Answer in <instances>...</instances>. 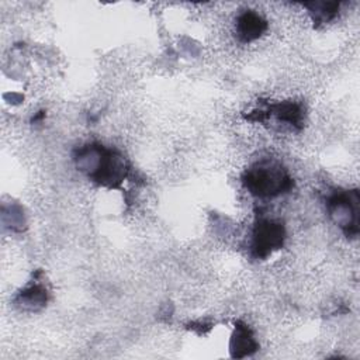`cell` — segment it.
<instances>
[{"label": "cell", "instance_id": "6da1fadb", "mask_svg": "<svg viewBox=\"0 0 360 360\" xmlns=\"http://www.w3.org/2000/svg\"><path fill=\"white\" fill-rule=\"evenodd\" d=\"M76 160L77 166L86 170L93 181L104 187H118L128 172L122 155L101 145H87L80 149Z\"/></svg>", "mask_w": 360, "mask_h": 360}, {"label": "cell", "instance_id": "7a4b0ae2", "mask_svg": "<svg viewBox=\"0 0 360 360\" xmlns=\"http://www.w3.org/2000/svg\"><path fill=\"white\" fill-rule=\"evenodd\" d=\"M242 183L256 197H277L292 187V180L281 165L270 160L250 166L242 176Z\"/></svg>", "mask_w": 360, "mask_h": 360}, {"label": "cell", "instance_id": "3957f363", "mask_svg": "<svg viewBox=\"0 0 360 360\" xmlns=\"http://www.w3.org/2000/svg\"><path fill=\"white\" fill-rule=\"evenodd\" d=\"M328 210L333 221L347 236L359 232V194L353 191H336L328 200Z\"/></svg>", "mask_w": 360, "mask_h": 360}, {"label": "cell", "instance_id": "277c9868", "mask_svg": "<svg viewBox=\"0 0 360 360\" xmlns=\"http://www.w3.org/2000/svg\"><path fill=\"white\" fill-rule=\"evenodd\" d=\"M285 231L281 222L262 218L255 224L250 250L256 259H264L283 246Z\"/></svg>", "mask_w": 360, "mask_h": 360}, {"label": "cell", "instance_id": "5b68a950", "mask_svg": "<svg viewBox=\"0 0 360 360\" xmlns=\"http://www.w3.org/2000/svg\"><path fill=\"white\" fill-rule=\"evenodd\" d=\"M266 21L253 11H246L238 18L236 34L242 42H250L257 39L266 30Z\"/></svg>", "mask_w": 360, "mask_h": 360}, {"label": "cell", "instance_id": "8992f818", "mask_svg": "<svg viewBox=\"0 0 360 360\" xmlns=\"http://www.w3.org/2000/svg\"><path fill=\"white\" fill-rule=\"evenodd\" d=\"M257 343L246 323L238 322L231 339V354L233 357H246L257 350Z\"/></svg>", "mask_w": 360, "mask_h": 360}, {"label": "cell", "instance_id": "52a82bcc", "mask_svg": "<svg viewBox=\"0 0 360 360\" xmlns=\"http://www.w3.org/2000/svg\"><path fill=\"white\" fill-rule=\"evenodd\" d=\"M17 302L27 309L41 308L46 302V290L42 285L34 284L27 287L17 297Z\"/></svg>", "mask_w": 360, "mask_h": 360}, {"label": "cell", "instance_id": "ba28073f", "mask_svg": "<svg viewBox=\"0 0 360 360\" xmlns=\"http://www.w3.org/2000/svg\"><path fill=\"white\" fill-rule=\"evenodd\" d=\"M312 6L315 7V11H312L315 14L314 20L322 21V22L333 18V15L336 14V10L339 8V4L336 3H315Z\"/></svg>", "mask_w": 360, "mask_h": 360}]
</instances>
